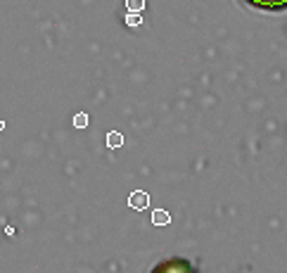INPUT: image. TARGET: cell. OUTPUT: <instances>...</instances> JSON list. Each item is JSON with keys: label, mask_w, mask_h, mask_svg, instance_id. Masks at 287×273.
Wrapping results in <instances>:
<instances>
[{"label": "cell", "mask_w": 287, "mask_h": 273, "mask_svg": "<svg viewBox=\"0 0 287 273\" xmlns=\"http://www.w3.org/2000/svg\"><path fill=\"white\" fill-rule=\"evenodd\" d=\"M242 3L261 12H285L287 10V0H242Z\"/></svg>", "instance_id": "1"}, {"label": "cell", "mask_w": 287, "mask_h": 273, "mask_svg": "<svg viewBox=\"0 0 287 273\" xmlns=\"http://www.w3.org/2000/svg\"><path fill=\"white\" fill-rule=\"evenodd\" d=\"M129 205L133 207L135 211H145L147 207H150V197H147L145 190H135V193L129 197Z\"/></svg>", "instance_id": "2"}, {"label": "cell", "mask_w": 287, "mask_h": 273, "mask_svg": "<svg viewBox=\"0 0 287 273\" xmlns=\"http://www.w3.org/2000/svg\"><path fill=\"white\" fill-rule=\"evenodd\" d=\"M152 224L154 226H169V224H171L169 211H166V209H154L152 211Z\"/></svg>", "instance_id": "3"}, {"label": "cell", "mask_w": 287, "mask_h": 273, "mask_svg": "<svg viewBox=\"0 0 287 273\" xmlns=\"http://www.w3.org/2000/svg\"><path fill=\"white\" fill-rule=\"evenodd\" d=\"M107 145H110L112 150L121 148V145H123V136L119 133V131H110V133H107Z\"/></svg>", "instance_id": "4"}, {"label": "cell", "mask_w": 287, "mask_h": 273, "mask_svg": "<svg viewBox=\"0 0 287 273\" xmlns=\"http://www.w3.org/2000/svg\"><path fill=\"white\" fill-rule=\"evenodd\" d=\"M74 126H76V129H86V126H88V114L86 112L76 114V117H74Z\"/></svg>", "instance_id": "5"}, {"label": "cell", "mask_w": 287, "mask_h": 273, "mask_svg": "<svg viewBox=\"0 0 287 273\" xmlns=\"http://www.w3.org/2000/svg\"><path fill=\"white\" fill-rule=\"evenodd\" d=\"M126 7H129V12H140L145 7V0H126Z\"/></svg>", "instance_id": "6"}, {"label": "cell", "mask_w": 287, "mask_h": 273, "mask_svg": "<svg viewBox=\"0 0 287 273\" xmlns=\"http://www.w3.org/2000/svg\"><path fill=\"white\" fill-rule=\"evenodd\" d=\"M126 24H129V26H140L142 24L140 14H138V12H129V14H126Z\"/></svg>", "instance_id": "7"}, {"label": "cell", "mask_w": 287, "mask_h": 273, "mask_svg": "<svg viewBox=\"0 0 287 273\" xmlns=\"http://www.w3.org/2000/svg\"><path fill=\"white\" fill-rule=\"evenodd\" d=\"M3 129H5V121H3V119H0V131H3Z\"/></svg>", "instance_id": "8"}]
</instances>
